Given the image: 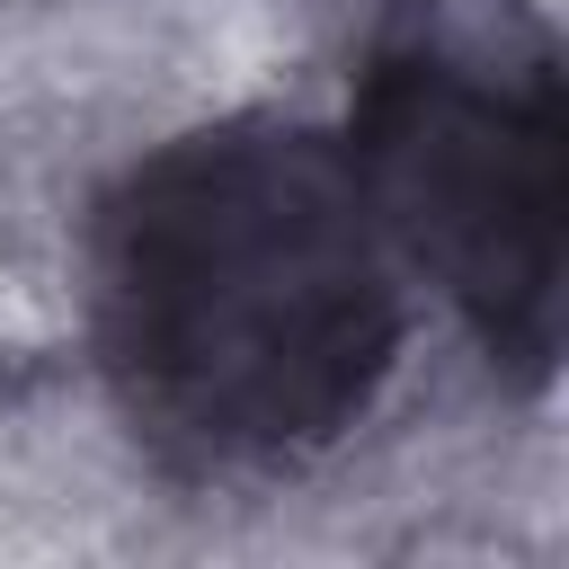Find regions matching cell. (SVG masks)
I'll use <instances>...</instances> for the list:
<instances>
[{
  "instance_id": "6da1fadb",
  "label": "cell",
  "mask_w": 569,
  "mask_h": 569,
  "mask_svg": "<svg viewBox=\"0 0 569 569\" xmlns=\"http://www.w3.org/2000/svg\"><path fill=\"white\" fill-rule=\"evenodd\" d=\"M89 365L178 480L320 462L409 347L391 258L329 124L240 107L124 160L80 231Z\"/></svg>"
},
{
  "instance_id": "7a4b0ae2",
  "label": "cell",
  "mask_w": 569,
  "mask_h": 569,
  "mask_svg": "<svg viewBox=\"0 0 569 569\" xmlns=\"http://www.w3.org/2000/svg\"><path fill=\"white\" fill-rule=\"evenodd\" d=\"M356 187L409 267L525 400L569 338V53L542 0H382L356 44Z\"/></svg>"
}]
</instances>
